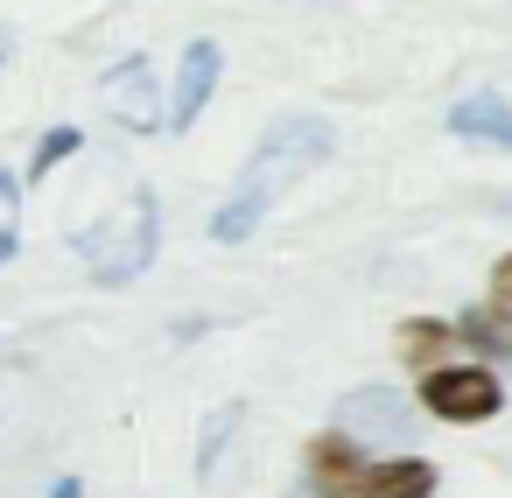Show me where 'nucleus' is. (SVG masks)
<instances>
[{
	"instance_id": "15",
	"label": "nucleus",
	"mask_w": 512,
	"mask_h": 498,
	"mask_svg": "<svg viewBox=\"0 0 512 498\" xmlns=\"http://www.w3.org/2000/svg\"><path fill=\"white\" fill-rule=\"evenodd\" d=\"M491 316H505V323H512V253L491 267Z\"/></svg>"
},
{
	"instance_id": "2",
	"label": "nucleus",
	"mask_w": 512,
	"mask_h": 498,
	"mask_svg": "<svg viewBox=\"0 0 512 498\" xmlns=\"http://www.w3.org/2000/svg\"><path fill=\"white\" fill-rule=\"evenodd\" d=\"M155 246H162V197L141 183L120 211H106L99 225H85L78 239H71V253L92 267V281L99 288H127V281H141L148 267H155Z\"/></svg>"
},
{
	"instance_id": "6",
	"label": "nucleus",
	"mask_w": 512,
	"mask_h": 498,
	"mask_svg": "<svg viewBox=\"0 0 512 498\" xmlns=\"http://www.w3.org/2000/svg\"><path fill=\"white\" fill-rule=\"evenodd\" d=\"M218 78H225V50H218L211 36H197V43L176 57V78H169V134H190V127H197V113H204L211 92H218Z\"/></svg>"
},
{
	"instance_id": "9",
	"label": "nucleus",
	"mask_w": 512,
	"mask_h": 498,
	"mask_svg": "<svg viewBox=\"0 0 512 498\" xmlns=\"http://www.w3.org/2000/svg\"><path fill=\"white\" fill-rule=\"evenodd\" d=\"M456 351H463L456 323H435V316H407V323H400V358H407L421 379L442 372V365H456Z\"/></svg>"
},
{
	"instance_id": "11",
	"label": "nucleus",
	"mask_w": 512,
	"mask_h": 498,
	"mask_svg": "<svg viewBox=\"0 0 512 498\" xmlns=\"http://www.w3.org/2000/svg\"><path fill=\"white\" fill-rule=\"evenodd\" d=\"M456 337H463V351H477V365H512V323L505 316H491V309H463L456 316Z\"/></svg>"
},
{
	"instance_id": "12",
	"label": "nucleus",
	"mask_w": 512,
	"mask_h": 498,
	"mask_svg": "<svg viewBox=\"0 0 512 498\" xmlns=\"http://www.w3.org/2000/svg\"><path fill=\"white\" fill-rule=\"evenodd\" d=\"M239 400H225V407H211V421H204V442H197V477H218V449L239 435Z\"/></svg>"
},
{
	"instance_id": "3",
	"label": "nucleus",
	"mask_w": 512,
	"mask_h": 498,
	"mask_svg": "<svg viewBox=\"0 0 512 498\" xmlns=\"http://www.w3.org/2000/svg\"><path fill=\"white\" fill-rule=\"evenodd\" d=\"M414 400H421V414H435V421H449V428H477V421H491V414L505 407V379L470 358V365L428 372V379L414 386Z\"/></svg>"
},
{
	"instance_id": "17",
	"label": "nucleus",
	"mask_w": 512,
	"mask_h": 498,
	"mask_svg": "<svg viewBox=\"0 0 512 498\" xmlns=\"http://www.w3.org/2000/svg\"><path fill=\"white\" fill-rule=\"evenodd\" d=\"M0 64H8V29H0Z\"/></svg>"
},
{
	"instance_id": "8",
	"label": "nucleus",
	"mask_w": 512,
	"mask_h": 498,
	"mask_svg": "<svg viewBox=\"0 0 512 498\" xmlns=\"http://www.w3.org/2000/svg\"><path fill=\"white\" fill-rule=\"evenodd\" d=\"M449 134H463V141H484V148H505V155H512V106H505L498 92H470V99H456V106H449Z\"/></svg>"
},
{
	"instance_id": "14",
	"label": "nucleus",
	"mask_w": 512,
	"mask_h": 498,
	"mask_svg": "<svg viewBox=\"0 0 512 498\" xmlns=\"http://www.w3.org/2000/svg\"><path fill=\"white\" fill-rule=\"evenodd\" d=\"M15 246H22V183L0 169V260H15Z\"/></svg>"
},
{
	"instance_id": "7",
	"label": "nucleus",
	"mask_w": 512,
	"mask_h": 498,
	"mask_svg": "<svg viewBox=\"0 0 512 498\" xmlns=\"http://www.w3.org/2000/svg\"><path fill=\"white\" fill-rule=\"evenodd\" d=\"M106 113H120V127H134V134L169 127V106L155 99V64L148 57H120L106 71Z\"/></svg>"
},
{
	"instance_id": "16",
	"label": "nucleus",
	"mask_w": 512,
	"mask_h": 498,
	"mask_svg": "<svg viewBox=\"0 0 512 498\" xmlns=\"http://www.w3.org/2000/svg\"><path fill=\"white\" fill-rule=\"evenodd\" d=\"M50 498H85V484H78V477H57V484H50Z\"/></svg>"
},
{
	"instance_id": "5",
	"label": "nucleus",
	"mask_w": 512,
	"mask_h": 498,
	"mask_svg": "<svg viewBox=\"0 0 512 498\" xmlns=\"http://www.w3.org/2000/svg\"><path fill=\"white\" fill-rule=\"evenodd\" d=\"M302 470H309L316 498H372V463H365L358 435H344V428L309 435V463Z\"/></svg>"
},
{
	"instance_id": "4",
	"label": "nucleus",
	"mask_w": 512,
	"mask_h": 498,
	"mask_svg": "<svg viewBox=\"0 0 512 498\" xmlns=\"http://www.w3.org/2000/svg\"><path fill=\"white\" fill-rule=\"evenodd\" d=\"M337 428L344 435H379V442H414L421 400H407L400 386H358V393L337 400Z\"/></svg>"
},
{
	"instance_id": "10",
	"label": "nucleus",
	"mask_w": 512,
	"mask_h": 498,
	"mask_svg": "<svg viewBox=\"0 0 512 498\" xmlns=\"http://www.w3.org/2000/svg\"><path fill=\"white\" fill-rule=\"evenodd\" d=\"M435 484H442V470L428 463V456H386V463H372V498H435Z\"/></svg>"
},
{
	"instance_id": "1",
	"label": "nucleus",
	"mask_w": 512,
	"mask_h": 498,
	"mask_svg": "<svg viewBox=\"0 0 512 498\" xmlns=\"http://www.w3.org/2000/svg\"><path fill=\"white\" fill-rule=\"evenodd\" d=\"M330 155H337V127H330L323 113L295 106V113L267 120V134L253 141V155H246V169H239V183H232V197H225L218 218H211V239H218V246L253 239L260 218H267L316 162H330Z\"/></svg>"
},
{
	"instance_id": "13",
	"label": "nucleus",
	"mask_w": 512,
	"mask_h": 498,
	"mask_svg": "<svg viewBox=\"0 0 512 498\" xmlns=\"http://www.w3.org/2000/svg\"><path fill=\"white\" fill-rule=\"evenodd\" d=\"M78 148H85V134H78V127H50V134L36 141V162H29V176H22V183H43V176H50L57 162H71Z\"/></svg>"
}]
</instances>
